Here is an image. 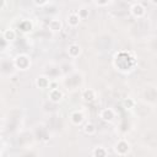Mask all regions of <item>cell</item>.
Returning <instances> with one entry per match:
<instances>
[{
	"label": "cell",
	"mask_w": 157,
	"mask_h": 157,
	"mask_svg": "<svg viewBox=\"0 0 157 157\" xmlns=\"http://www.w3.org/2000/svg\"><path fill=\"white\" fill-rule=\"evenodd\" d=\"M4 37H5V39H7V40L13 39V38H15V32H13L12 29H7V31L4 33Z\"/></svg>",
	"instance_id": "12"
},
{
	"label": "cell",
	"mask_w": 157,
	"mask_h": 157,
	"mask_svg": "<svg viewBox=\"0 0 157 157\" xmlns=\"http://www.w3.org/2000/svg\"><path fill=\"white\" fill-rule=\"evenodd\" d=\"M128 148H129V145H128V142H125V141H120V142L117 145V151H118V153H120V155H124V153L128 151Z\"/></svg>",
	"instance_id": "7"
},
{
	"label": "cell",
	"mask_w": 157,
	"mask_h": 157,
	"mask_svg": "<svg viewBox=\"0 0 157 157\" xmlns=\"http://www.w3.org/2000/svg\"><path fill=\"white\" fill-rule=\"evenodd\" d=\"M37 85H38L40 88H45V87L49 85V81H48L45 77H38V80H37Z\"/></svg>",
	"instance_id": "11"
},
{
	"label": "cell",
	"mask_w": 157,
	"mask_h": 157,
	"mask_svg": "<svg viewBox=\"0 0 157 157\" xmlns=\"http://www.w3.org/2000/svg\"><path fill=\"white\" fill-rule=\"evenodd\" d=\"M94 126L92 125V124H86L85 125V132H87V134H92V132H94Z\"/></svg>",
	"instance_id": "13"
},
{
	"label": "cell",
	"mask_w": 157,
	"mask_h": 157,
	"mask_svg": "<svg viewBox=\"0 0 157 157\" xmlns=\"http://www.w3.org/2000/svg\"><path fill=\"white\" fill-rule=\"evenodd\" d=\"M80 20H81V17H80V15L77 12H71L69 15V17H67V22L71 26H77L78 22H80Z\"/></svg>",
	"instance_id": "5"
},
{
	"label": "cell",
	"mask_w": 157,
	"mask_h": 157,
	"mask_svg": "<svg viewBox=\"0 0 157 157\" xmlns=\"http://www.w3.org/2000/svg\"><path fill=\"white\" fill-rule=\"evenodd\" d=\"M82 97H83V99H86V101H93V99H94V92H93L92 90H87V91L83 92Z\"/></svg>",
	"instance_id": "10"
},
{
	"label": "cell",
	"mask_w": 157,
	"mask_h": 157,
	"mask_svg": "<svg viewBox=\"0 0 157 157\" xmlns=\"http://www.w3.org/2000/svg\"><path fill=\"white\" fill-rule=\"evenodd\" d=\"M4 5H5V0H0V10L4 7Z\"/></svg>",
	"instance_id": "16"
},
{
	"label": "cell",
	"mask_w": 157,
	"mask_h": 157,
	"mask_svg": "<svg viewBox=\"0 0 157 157\" xmlns=\"http://www.w3.org/2000/svg\"><path fill=\"white\" fill-rule=\"evenodd\" d=\"M15 64H16V66H18L20 69L25 70V69H27L28 65H29V59H28L26 55H18V56L16 58V60H15Z\"/></svg>",
	"instance_id": "1"
},
{
	"label": "cell",
	"mask_w": 157,
	"mask_h": 157,
	"mask_svg": "<svg viewBox=\"0 0 157 157\" xmlns=\"http://www.w3.org/2000/svg\"><path fill=\"white\" fill-rule=\"evenodd\" d=\"M45 1L47 0H34V2L38 4V5H43V4H45Z\"/></svg>",
	"instance_id": "15"
},
{
	"label": "cell",
	"mask_w": 157,
	"mask_h": 157,
	"mask_svg": "<svg viewBox=\"0 0 157 157\" xmlns=\"http://www.w3.org/2000/svg\"><path fill=\"white\" fill-rule=\"evenodd\" d=\"M151 2H152V4H156V2H157V0H151Z\"/></svg>",
	"instance_id": "17"
},
{
	"label": "cell",
	"mask_w": 157,
	"mask_h": 157,
	"mask_svg": "<svg viewBox=\"0 0 157 157\" xmlns=\"http://www.w3.org/2000/svg\"><path fill=\"white\" fill-rule=\"evenodd\" d=\"M71 120H72L74 124H80L83 120V114L81 112H75L71 115Z\"/></svg>",
	"instance_id": "8"
},
{
	"label": "cell",
	"mask_w": 157,
	"mask_h": 157,
	"mask_svg": "<svg viewBox=\"0 0 157 157\" xmlns=\"http://www.w3.org/2000/svg\"><path fill=\"white\" fill-rule=\"evenodd\" d=\"M49 98H50L53 102H59V101L63 98V93H61V91H59L58 88H53V90L49 92Z\"/></svg>",
	"instance_id": "4"
},
{
	"label": "cell",
	"mask_w": 157,
	"mask_h": 157,
	"mask_svg": "<svg viewBox=\"0 0 157 157\" xmlns=\"http://www.w3.org/2000/svg\"><path fill=\"white\" fill-rule=\"evenodd\" d=\"M93 155H94V156H104V155H105V151L102 150V147H97V148L94 150Z\"/></svg>",
	"instance_id": "14"
},
{
	"label": "cell",
	"mask_w": 157,
	"mask_h": 157,
	"mask_svg": "<svg viewBox=\"0 0 157 157\" xmlns=\"http://www.w3.org/2000/svg\"><path fill=\"white\" fill-rule=\"evenodd\" d=\"M49 28H50L53 32L60 31V29H61V23H60V21H58V20H52V21L49 22Z\"/></svg>",
	"instance_id": "9"
},
{
	"label": "cell",
	"mask_w": 157,
	"mask_h": 157,
	"mask_svg": "<svg viewBox=\"0 0 157 157\" xmlns=\"http://www.w3.org/2000/svg\"><path fill=\"white\" fill-rule=\"evenodd\" d=\"M130 10H131V13H132L135 17H141V16H144V13H145V9H144V6H142L141 4H134Z\"/></svg>",
	"instance_id": "2"
},
{
	"label": "cell",
	"mask_w": 157,
	"mask_h": 157,
	"mask_svg": "<svg viewBox=\"0 0 157 157\" xmlns=\"http://www.w3.org/2000/svg\"><path fill=\"white\" fill-rule=\"evenodd\" d=\"M80 52H81V48H80V45H77V44H71V45L69 47V49H67V53H69V55H71V56H77V55L80 54Z\"/></svg>",
	"instance_id": "6"
},
{
	"label": "cell",
	"mask_w": 157,
	"mask_h": 157,
	"mask_svg": "<svg viewBox=\"0 0 157 157\" xmlns=\"http://www.w3.org/2000/svg\"><path fill=\"white\" fill-rule=\"evenodd\" d=\"M101 118H102L104 121H112L113 118H114V112H113L112 109H109V108L103 109V110L101 112Z\"/></svg>",
	"instance_id": "3"
}]
</instances>
